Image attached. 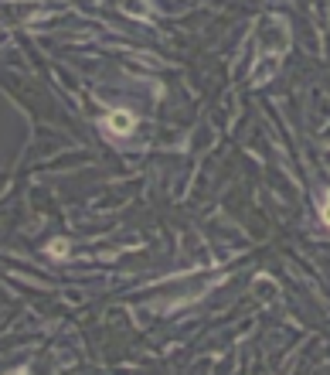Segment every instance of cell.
<instances>
[{"mask_svg":"<svg viewBox=\"0 0 330 375\" xmlns=\"http://www.w3.org/2000/svg\"><path fill=\"white\" fill-rule=\"evenodd\" d=\"M106 130H113V133H130L133 130V117L126 113V109H119L113 117L106 119Z\"/></svg>","mask_w":330,"mask_h":375,"instance_id":"obj_1","label":"cell"},{"mask_svg":"<svg viewBox=\"0 0 330 375\" xmlns=\"http://www.w3.org/2000/svg\"><path fill=\"white\" fill-rule=\"evenodd\" d=\"M48 249H51V256H68V242H65V239H59V242H51Z\"/></svg>","mask_w":330,"mask_h":375,"instance_id":"obj_2","label":"cell"},{"mask_svg":"<svg viewBox=\"0 0 330 375\" xmlns=\"http://www.w3.org/2000/svg\"><path fill=\"white\" fill-rule=\"evenodd\" d=\"M269 72H276V61H266V65H262V69L255 72V82H262L266 76H269Z\"/></svg>","mask_w":330,"mask_h":375,"instance_id":"obj_3","label":"cell"},{"mask_svg":"<svg viewBox=\"0 0 330 375\" xmlns=\"http://www.w3.org/2000/svg\"><path fill=\"white\" fill-rule=\"evenodd\" d=\"M324 222H327V225H330V198H327V201H324Z\"/></svg>","mask_w":330,"mask_h":375,"instance_id":"obj_4","label":"cell"}]
</instances>
